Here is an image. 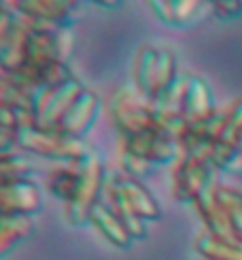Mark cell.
I'll list each match as a JSON object with an SVG mask.
<instances>
[{"instance_id":"obj_1","label":"cell","mask_w":242,"mask_h":260,"mask_svg":"<svg viewBox=\"0 0 242 260\" xmlns=\"http://www.w3.org/2000/svg\"><path fill=\"white\" fill-rule=\"evenodd\" d=\"M119 165L126 175L145 179L162 165H170L181 158L177 135L168 128H153L145 133L119 137Z\"/></svg>"},{"instance_id":"obj_2","label":"cell","mask_w":242,"mask_h":260,"mask_svg":"<svg viewBox=\"0 0 242 260\" xmlns=\"http://www.w3.org/2000/svg\"><path fill=\"white\" fill-rule=\"evenodd\" d=\"M181 75L177 56L164 45L142 43L132 64V85L142 99L155 103Z\"/></svg>"},{"instance_id":"obj_3","label":"cell","mask_w":242,"mask_h":260,"mask_svg":"<svg viewBox=\"0 0 242 260\" xmlns=\"http://www.w3.org/2000/svg\"><path fill=\"white\" fill-rule=\"evenodd\" d=\"M106 115H108L111 126L115 128L117 139L119 137H132V135L145 133V130H153V128L172 130L155 113L153 105L138 94V90L134 85H121V88H117L111 96H108ZM177 139H179V135H177Z\"/></svg>"},{"instance_id":"obj_4","label":"cell","mask_w":242,"mask_h":260,"mask_svg":"<svg viewBox=\"0 0 242 260\" xmlns=\"http://www.w3.org/2000/svg\"><path fill=\"white\" fill-rule=\"evenodd\" d=\"M17 149L47 158L58 165H81L96 154L94 145H90L85 139L66 137L58 130L45 133V130L32 128L30 124L17 130Z\"/></svg>"},{"instance_id":"obj_5","label":"cell","mask_w":242,"mask_h":260,"mask_svg":"<svg viewBox=\"0 0 242 260\" xmlns=\"http://www.w3.org/2000/svg\"><path fill=\"white\" fill-rule=\"evenodd\" d=\"M85 90V85L70 75L58 83L49 85V88L41 90L30 96L32 109H30V126L36 130H45V133H53L58 130L64 115L79 99V94Z\"/></svg>"},{"instance_id":"obj_6","label":"cell","mask_w":242,"mask_h":260,"mask_svg":"<svg viewBox=\"0 0 242 260\" xmlns=\"http://www.w3.org/2000/svg\"><path fill=\"white\" fill-rule=\"evenodd\" d=\"M104 186H106V167L100 154L96 151L92 158H87L81 165V186L74 201L64 207V220L70 226L90 224V213L94 205L100 201Z\"/></svg>"},{"instance_id":"obj_7","label":"cell","mask_w":242,"mask_h":260,"mask_svg":"<svg viewBox=\"0 0 242 260\" xmlns=\"http://www.w3.org/2000/svg\"><path fill=\"white\" fill-rule=\"evenodd\" d=\"M32 21L15 9L13 3H0V73L15 75L21 67L24 43Z\"/></svg>"},{"instance_id":"obj_8","label":"cell","mask_w":242,"mask_h":260,"mask_svg":"<svg viewBox=\"0 0 242 260\" xmlns=\"http://www.w3.org/2000/svg\"><path fill=\"white\" fill-rule=\"evenodd\" d=\"M15 9L32 24L43 28H72L85 15V5L79 0H15Z\"/></svg>"},{"instance_id":"obj_9","label":"cell","mask_w":242,"mask_h":260,"mask_svg":"<svg viewBox=\"0 0 242 260\" xmlns=\"http://www.w3.org/2000/svg\"><path fill=\"white\" fill-rule=\"evenodd\" d=\"M211 162L204 156L181 154L172 169V197L179 203H195L213 186Z\"/></svg>"},{"instance_id":"obj_10","label":"cell","mask_w":242,"mask_h":260,"mask_svg":"<svg viewBox=\"0 0 242 260\" xmlns=\"http://www.w3.org/2000/svg\"><path fill=\"white\" fill-rule=\"evenodd\" d=\"M43 211V194L41 188L32 179L0 186V218H34Z\"/></svg>"},{"instance_id":"obj_11","label":"cell","mask_w":242,"mask_h":260,"mask_svg":"<svg viewBox=\"0 0 242 260\" xmlns=\"http://www.w3.org/2000/svg\"><path fill=\"white\" fill-rule=\"evenodd\" d=\"M106 183H111L121 197L130 203V207L134 209L147 224L162 220V207H159L157 199L153 197V192L140 179L130 177L126 173H119V175L106 177Z\"/></svg>"},{"instance_id":"obj_12","label":"cell","mask_w":242,"mask_h":260,"mask_svg":"<svg viewBox=\"0 0 242 260\" xmlns=\"http://www.w3.org/2000/svg\"><path fill=\"white\" fill-rule=\"evenodd\" d=\"M100 109H102L100 96L85 88L79 94V99L74 101V105L68 109V113L64 115L58 133H62L66 137H72V139H85V135L92 130V126L98 120V115H100Z\"/></svg>"},{"instance_id":"obj_13","label":"cell","mask_w":242,"mask_h":260,"mask_svg":"<svg viewBox=\"0 0 242 260\" xmlns=\"http://www.w3.org/2000/svg\"><path fill=\"white\" fill-rule=\"evenodd\" d=\"M149 7L159 21L174 28L193 26L204 19V15L213 13V3H197V0H153Z\"/></svg>"},{"instance_id":"obj_14","label":"cell","mask_w":242,"mask_h":260,"mask_svg":"<svg viewBox=\"0 0 242 260\" xmlns=\"http://www.w3.org/2000/svg\"><path fill=\"white\" fill-rule=\"evenodd\" d=\"M215 113L217 109H215V101L208 83L202 77H197V75H189L185 85V94H183V107H181L183 126L204 122Z\"/></svg>"},{"instance_id":"obj_15","label":"cell","mask_w":242,"mask_h":260,"mask_svg":"<svg viewBox=\"0 0 242 260\" xmlns=\"http://www.w3.org/2000/svg\"><path fill=\"white\" fill-rule=\"evenodd\" d=\"M90 224L115 247L128 250V247H132V243H134V239H132L130 233L126 231V226L119 222L113 207L106 201H98L94 205V209L90 213Z\"/></svg>"},{"instance_id":"obj_16","label":"cell","mask_w":242,"mask_h":260,"mask_svg":"<svg viewBox=\"0 0 242 260\" xmlns=\"http://www.w3.org/2000/svg\"><path fill=\"white\" fill-rule=\"evenodd\" d=\"M83 165V162H81ZM81 165H58L51 169L45 177L47 190L51 197H56L64 207L70 205L81 186Z\"/></svg>"},{"instance_id":"obj_17","label":"cell","mask_w":242,"mask_h":260,"mask_svg":"<svg viewBox=\"0 0 242 260\" xmlns=\"http://www.w3.org/2000/svg\"><path fill=\"white\" fill-rule=\"evenodd\" d=\"M104 194H106V203L113 207L115 215L119 218V222L126 226V231L130 233L132 239H134V241H145L147 235H149L147 222L130 207V203L121 197V194L111 186V183H106V186H104Z\"/></svg>"},{"instance_id":"obj_18","label":"cell","mask_w":242,"mask_h":260,"mask_svg":"<svg viewBox=\"0 0 242 260\" xmlns=\"http://www.w3.org/2000/svg\"><path fill=\"white\" fill-rule=\"evenodd\" d=\"M34 235V218H0V260Z\"/></svg>"},{"instance_id":"obj_19","label":"cell","mask_w":242,"mask_h":260,"mask_svg":"<svg viewBox=\"0 0 242 260\" xmlns=\"http://www.w3.org/2000/svg\"><path fill=\"white\" fill-rule=\"evenodd\" d=\"M36 173V165L30 160L26 151L15 149L11 154L0 156V186L28 181Z\"/></svg>"},{"instance_id":"obj_20","label":"cell","mask_w":242,"mask_h":260,"mask_svg":"<svg viewBox=\"0 0 242 260\" xmlns=\"http://www.w3.org/2000/svg\"><path fill=\"white\" fill-rule=\"evenodd\" d=\"M195 250L204 256V260H242V243L217 239L208 233L195 239Z\"/></svg>"},{"instance_id":"obj_21","label":"cell","mask_w":242,"mask_h":260,"mask_svg":"<svg viewBox=\"0 0 242 260\" xmlns=\"http://www.w3.org/2000/svg\"><path fill=\"white\" fill-rule=\"evenodd\" d=\"M0 107H13V109H21L28 113L32 109L30 96L5 73H0Z\"/></svg>"},{"instance_id":"obj_22","label":"cell","mask_w":242,"mask_h":260,"mask_svg":"<svg viewBox=\"0 0 242 260\" xmlns=\"http://www.w3.org/2000/svg\"><path fill=\"white\" fill-rule=\"evenodd\" d=\"M215 194H217L219 203L223 205L225 213L229 215V220H232L234 231L242 239V194L236 192V190L223 188V186H215Z\"/></svg>"},{"instance_id":"obj_23","label":"cell","mask_w":242,"mask_h":260,"mask_svg":"<svg viewBox=\"0 0 242 260\" xmlns=\"http://www.w3.org/2000/svg\"><path fill=\"white\" fill-rule=\"evenodd\" d=\"M213 13L221 19H232L242 13L240 3H213Z\"/></svg>"},{"instance_id":"obj_24","label":"cell","mask_w":242,"mask_h":260,"mask_svg":"<svg viewBox=\"0 0 242 260\" xmlns=\"http://www.w3.org/2000/svg\"><path fill=\"white\" fill-rule=\"evenodd\" d=\"M17 149V133L11 130H0V156L11 154Z\"/></svg>"},{"instance_id":"obj_25","label":"cell","mask_w":242,"mask_h":260,"mask_svg":"<svg viewBox=\"0 0 242 260\" xmlns=\"http://www.w3.org/2000/svg\"><path fill=\"white\" fill-rule=\"evenodd\" d=\"M96 7L100 9H121L124 7V3H106V0H98V3H94Z\"/></svg>"},{"instance_id":"obj_26","label":"cell","mask_w":242,"mask_h":260,"mask_svg":"<svg viewBox=\"0 0 242 260\" xmlns=\"http://www.w3.org/2000/svg\"><path fill=\"white\" fill-rule=\"evenodd\" d=\"M236 147H238V151L242 154V137H240V141H238V145H236Z\"/></svg>"},{"instance_id":"obj_27","label":"cell","mask_w":242,"mask_h":260,"mask_svg":"<svg viewBox=\"0 0 242 260\" xmlns=\"http://www.w3.org/2000/svg\"><path fill=\"white\" fill-rule=\"evenodd\" d=\"M0 130H5V128H0Z\"/></svg>"}]
</instances>
